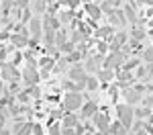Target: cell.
I'll use <instances>...</instances> for the list:
<instances>
[{"instance_id": "cell-1", "label": "cell", "mask_w": 153, "mask_h": 135, "mask_svg": "<svg viewBox=\"0 0 153 135\" xmlns=\"http://www.w3.org/2000/svg\"><path fill=\"white\" fill-rule=\"evenodd\" d=\"M117 113H118V117H120L123 127H125V129H129L131 123H133V117H135L133 107H131V104H118V107H117Z\"/></svg>"}, {"instance_id": "cell-2", "label": "cell", "mask_w": 153, "mask_h": 135, "mask_svg": "<svg viewBox=\"0 0 153 135\" xmlns=\"http://www.w3.org/2000/svg\"><path fill=\"white\" fill-rule=\"evenodd\" d=\"M82 104H84V100H82V94H80V92H68V94H65L63 107L68 110H76V109H80Z\"/></svg>"}, {"instance_id": "cell-3", "label": "cell", "mask_w": 153, "mask_h": 135, "mask_svg": "<svg viewBox=\"0 0 153 135\" xmlns=\"http://www.w3.org/2000/svg\"><path fill=\"white\" fill-rule=\"evenodd\" d=\"M123 61H125V53H123V51H112V53L106 57L104 68L106 70H117V68L123 66Z\"/></svg>"}, {"instance_id": "cell-4", "label": "cell", "mask_w": 153, "mask_h": 135, "mask_svg": "<svg viewBox=\"0 0 153 135\" xmlns=\"http://www.w3.org/2000/svg\"><path fill=\"white\" fill-rule=\"evenodd\" d=\"M25 82L31 86H35L39 82V74H37V61H29V66L25 68Z\"/></svg>"}, {"instance_id": "cell-5", "label": "cell", "mask_w": 153, "mask_h": 135, "mask_svg": "<svg viewBox=\"0 0 153 135\" xmlns=\"http://www.w3.org/2000/svg\"><path fill=\"white\" fill-rule=\"evenodd\" d=\"M0 76L4 78V80H19V72H16V68L12 66V63H2V70H0Z\"/></svg>"}, {"instance_id": "cell-6", "label": "cell", "mask_w": 153, "mask_h": 135, "mask_svg": "<svg viewBox=\"0 0 153 135\" xmlns=\"http://www.w3.org/2000/svg\"><path fill=\"white\" fill-rule=\"evenodd\" d=\"M70 78L74 82H86V70L82 68V63H76L70 68Z\"/></svg>"}, {"instance_id": "cell-7", "label": "cell", "mask_w": 153, "mask_h": 135, "mask_svg": "<svg viewBox=\"0 0 153 135\" xmlns=\"http://www.w3.org/2000/svg\"><path fill=\"white\" fill-rule=\"evenodd\" d=\"M96 110H98V104H96L94 100H88V102L82 107V119H86V117H94Z\"/></svg>"}, {"instance_id": "cell-8", "label": "cell", "mask_w": 153, "mask_h": 135, "mask_svg": "<svg viewBox=\"0 0 153 135\" xmlns=\"http://www.w3.org/2000/svg\"><path fill=\"white\" fill-rule=\"evenodd\" d=\"M125 98H127L129 104H135V102H139L143 96H141L139 90H135V88H127V90H125Z\"/></svg>"}, {"instance_id": "cell-9", "label": "cell", "mask_w": 153, "mask_h": 135, "mask_svg": "<svg viewBox=\"0 0 153 135\" xmlns=\"http://www.w3.org/2000/svg\"><path fill=\"white\" fill-rule=\"evenodd\" d=\"M137 76L141 78V80H149L153 76V63H147V66H141L139 70H137Z\"/></svg>"}, {"instance_id": "cell-10", "label": "cell", "mask_w": 153, "mask_h": 135, "mask_svg": "<svg viewBox=\"0 0 153 135\" xmlns=\"http://www.w3.org/2000/svg\"><path fill=\"white\" fill-rule=\"evenodd\" d=\"M100 61H102V57L100 55H94V57H90V60L86 61V72H98L100 68Z\"/></svg>"}, {"instance_id": "cell-11", "label": "cell", "mask_w": 153, "mask_h": 135, "mask_svg": "<svg viewBox=\"0 0 153 135\" xmlns=\"http://www.w3.org/2000/svg\"><path fill=\"white\" fill-rule=\"evenodd\" d=\"M110 19H112V25H117V27H125V23H127L123 10H114L112 14H110Z\"/></svg>"}, {"instance_id": "cell-12", "label": "cell", "mask_w": 153, "mask_h": 135, "mask_svg": "<svg viewBox=\"0 0 153 135\" xmlns=\"http://www.w3.org/2000/svg\"><path fill=\"white\" fill-rule=\"evenodd\" d=\"M94 125L100 129V131H104L106 127H108V117H106V115H98V113H96V115H94Z\"/></svg>"}, {"instance_id": "cell-13", "label": "cell", "mask_w": 153, "mask_h": 135, "mask_svg": "<svg viewBox=\"0 0 153 135\" xmlns=\"http://www.w3.org/2000/svg\"><path fill=\"white\" fill-rule=\"evenodd\" d=\"M29 29H31V33H33V37H35V39H39V37H41V21H39V19H31Z\"/></svg>"}, {"instance_id": "cell-14", "label": "cell", "mask_w": 153, "mask_h": 135, "mask_svg": "<svg viewBox=\"0 0 153 135\" xmlns=\"http://www.w3.org/2000/svg\"><path fill=\"white\" fill-rule=\"evenodd\" d=\"M123 12H125V19H127V21H131V23H135V21H137V12H135V6H133V2H131V4H127Z\"/></svg>"}, {"instance_id": "cell-15", "label": "cell", "mask_w": 153, "mask_h": 135, "mask_svg": "<svg viewBox=\"0 0 153 135\" xmlns=\"http://www.w3.org/2000/svg\"><path fill=\"white\" fill-rule=\"evenodd\" d=\"M86 12H88L92 19H98V16H100V6H96L94 2H88V4H86Z\"/></svg>"}, {"instance_id": "cell-16", "label": "cell", "mask_w": 153, "mask_h": 135, "mask_svg": "<svg viewBox=\"0 0 153 135\" xmlns=\"http://www.w3.org/2000/svg\"><path fill=\"white\" fill-rule=\"evenodd\" d=\"M70 61L68 60H61V61H57V68H55V72H59V74H65V72H70Z\"/></svg>"}, {"instance_id": "cell-17", "label": "cell", "mask_w": 153, "mask_h": 135, "mask_svg": "<svg viewBox=\"0 0 153 135\" xmlns=\"http://www.w3.org/2000/svg\"><path fill=\"white\" fill-rule=\"evenodd\" d=\"M70 41L76 45V43H80V41H86V35H84L82 31L78 29V31H74V33H71V39H70Z\"/></svg>"}, {"instance_id": "cell-18", "label": "cell", "mask_w": 153, "mask_h": 135, "mask_svg": "<svg viewBox=\"0 0 153 135\" xmlns=\"http://www.w3.org/2000/svg\"><path fill=\"white\" fill-rule=\"evenodd\" d=\"M55 43H57V47H61L63 43H68V33H65V31L55 33Z\"/></svg>"}, {"instance_id": "cell-19", "label": "cell", "mask_w": 153, "mask_h": 135, "mask_svg": "<svg viewBox=\"0 0 153 135\" xmlns=\"http://www.w3.org/2000/svg\"><path fill=\"white\" fill-rule=\"evenodd\" d=\"M43 39H45L47 45H53V43H55V31L47 27V31H45V37H43Z\"/></svg>"}, {"instance_id": "cell-20", "label": "cell", "mask_w": 153, "mask_h": 135, "mask_svg": "<svg viewBox=\"0 0 153 135\" xmlns=\"http://www.w3.org/2000/svg\"><path fill=\"white\" fill-rule=\"evenodd\" d=\"M112 76H114V70H102V72H98V80H102V82H108Z\"/></svg>"}, {"instance_id": "cell-21", "label": "cell", "mask_w": 153, "mask_h": 135, "mask_svg": "<svg viewBox=\"0 0 153 135\" xmlns=\"http://www.w3.org/2000/svg\"><path fill=\"white\" fill-rule=\"evenodd\" d=\"M76 125H78V117L76 115H68L63 119V127H76Z\"/></svg>"}, {"instance_id": "cell-22", "label": "cell", "mask_w": 153, "mask_h": 135, "mask_svg": "<svg viewBox=\"0 0 153 135\" xmlns=\"http://www.w3.org/2000/svg\"><path fill=\"white\" fill-rule=\"evenodd\" d=\"M71 19H74V12H71V10L61 12V14H59V23H63V25H68V23L71 21Z\"/></svg>"}, {"instance_id": "cell-23", "label": "cell", "mask_w": 153, "mask_h": 135, "mask_svg": "<svg viewBox=\"0 0 153 135\" xmlns=\"http://www.w3.org/2000/svg\"><path fill=\"white\" fill-rule=\"evenodd\" d=\"M143 37H145V31H143L141 27H137V29H133V33H131V39H137V41H141Z\"/></svg>"}, {"instance_id": "cell-24", "label": "cell", "mask_w": 153, "mask_h": 135, "mask_svg": "<svg viewBox=\"0 0 153 135\" xmlns=\"http://www.w3.org/2000/svg\"><path fill=\"white\" fill-rule=\"evenodd\" d=\"M45 70H53V66H55V61H53V57H43V60L39 61Z\"/></svg>"}, {"instance_id": "cell-25", "label": "cell", "mask_w": 153, "mask_h": 135, "mask_svg": "<svg viewBox=\"0 0 153 135\" xmlns=\"http://www.w3.org/2000/svg\"><path fill=\"white\" fill-rule=\"evenodd\" d=\"M31 131H33V125H31V123H27V125H23V127H21L14 135H31Z\"/></svg>"}, {"instance_id": "cell-26", "label": "cell", "mask_w": 153, "mask_h": 135, "mask_svg": "<svg viewBox=\"0 0 153 135\" xmlns=\"http://www.w3.org/2000/svg\"><path fill=\"white\" fill-rule=\"evenodd\" d=\"M127 39H129V37H127V33H125V31L117 33V37H114V41H117L118 45H125V43H127Z\"/></svg>"}, {"instance_id": "cell-27", "label": "cell", "mask_w": 153, "mask_h": 135, "mask_svg": "<svg viewBox=\"0 0 153 135\" xmlns=\"http://www.w3.org/2000/svg\"><path fill=\"white\" fill-rule=\"evenodd\" d=\"M110 33H112L110 27H100V29L96 31V35H98V37H110Z\"/></svg>"}, {"instance_id": "cell-28", "label": "cell", "mask_w": 153, "mask_h": 135, "mask_svg": "<svg viewBox=\"0 0 153 135\" xmlns=\"http://www.w3.org/2000/svg\"><path fill=\"white\" fill-rule=\"evenodd\" d=\"M12 6H14V8H19V10H25V8L29 6V0H14V2H12Z\"/></svg>"}, {"instance_id": "cell-29", "label": "cell", "mask_w": 153, "mask_h": 135, "mask_svg": "<svg viewBox=\"0 0 153 135\" xmlns=\"http://www.w3.org/2000/svg\"><path fill=\"white\" fill-rule=\"evenodd\" d=\"M143 60L147 61V63H153V47H149V49L143 51Z\"/></svg>"}, {"instance_id": "cell-30", "label": "cell", "mask_w": 153, "mask_h": 135, "mask_svg": "<svg viewBox=\"0 0 153 135\" xmlns=\"http://www.w3.org/2000/svg\"><path fill=\"white\" fill-rule=\"evenodd\" d=\"M33 10H35L37 14H41V12L45 10V2H43V0H37L35 4H33Z\"/></svg>"}, {"instance_id": "cell-31", "label": "cell", "mask_w": 153, "mask_h": 135, "mask_svg": "<svg viewBox=\"0 0 153 135\" xmlns=\"http://www.w3.org/2000/svg\"><path fill=\"white\" fill-rule=\"evenodd\" d=\"M137 66H139V60H131V61H127V63L123 66V70H125V72H131V70L137 68Z\"/></svg>"}, {"instance_id": "cell-32", "label": "cell", "mask_w": 153, "mask_h": 135, "mask_svg": "<svg viewBox=\"0 0 153 135\" xmlns=\"http://www.w3.org/2000/svg\"><path fill=\"white\" fill-rule=\"evenodd\" d=\"M61 51H63V53H65V55H70L71 51H74V43H71V41H68V43H63V45H61Z\"/></svg>"}, {"instance_id": "cell-33", "label": "cell", "mask_w": 153, "mask_h": 135, "mask_svg": "<svg viewBox=\"0 0 153 135\" xmlns=\"http://www.w3.org/2000/svg\"><path fill=\"white\" fill-rule=\"evenodd\" d=\"M27 94H29V96H33V98H39V96H41V92H39V88H37V86H29Z\"/></svg>"}, {"instance_id": "cell-34", "label": "cell", "mask_w": 153, "mask_h": 135, "mask_svg": "<svg viewBox=\"0 0 153 135\" xmlns=\"http://www.w3.org/2000/svg\"><path fill=\"white\" fill-rule=\"evenodd\" d=\"M86 86H88L90 90H96V88H98V80H96V78H86Z\"/></svg>"}, {"instance_id": "cell-35", "label": "cell", "mask_w": 153, "mask_h": 135, "mask_svg": "<svg viewBox=\"0 0 153 135\" xmlns=\"http://www.w3.org/2000/svg\"><path fill=\"white\" fill-rule=\"evenodd\" d=\"M21 21H23V23H31V10H29V8H25V10L21 12Z\"/></svg>"}, {"instance_id": "cell-36", "label": "cell", "mask_w": 153, "mask_h": 135, "mask_svg": "<svg viewBox=\"0 0 153 135\" xmlns=\"http://www.w3.org/2000/svg\"><path fill=\"white\" fill-rule=\"evenodd\" d=\"M135 115H137L139 119H147L151 113H149V109H139V110H135Z\"/></svg>"}, {"instance_id": "cell-37", "label": "cell", "mask_w": 153, "mask_h": 135, "mask_svg": "<svg viewBox=\"0 0 153 135\" xmlns=\"http://www.w3.org/2000/svg\"><path fill=\"white\" fill-rule=\"evenodd\" d=\"M143 100V107H145V109H151L153 107V96H145V98H141Z\"/></svg>"}, {"instance_id": "cell-38", "label": "cell", "mask_w": 153, "mask_h": 135, "mask_svg": "<svg viewBox=\"0 0 153 135\" xmlns=\"http://www.w3.org/2000/svg\"><path fill=\"white\" fill-rule=\"evenodd\" d=\"M49 135H61L59 125H49Z\"/></svg>"}, {"instance_id": "cell-39", "label": "cell", "mask_w": 153, "mask_h": 135, "mask_svg": "<svg viewBox=\"0 0 153 135\" xmlns=\"http://www.w3.org/2000/svg\"><path fill=\"white\" fill-rule=\"evenodd\" d=\"M100 12H108V14H112V6H110V4H108V2H102V6H100Z\"/></svg>"}, {"instance_id": "cell-40", "label": "cell", "mask_w": 153, "mask_h": 135, "mask_svg": "<svg viewBox=\"0 0 153 135\" xmlns=\"http://www.w3.org/2000/svg\"><path fill=\"white\" fill-rule=\"evenodd\" d=\"M12 2H14V0H2V10L6 12V10L12 6Z\"/></svg>"}, {"instance_id": "cell-41", "label": "cell", "mask_w": 153, "mask_h": 135, "mask_svg": "<svg viewBox=\"0 0 153 135\" xmlns=\"http://www.w3.org/2000/svg\"><path fill=\"white\" fill-rule=\"evenodd\" d=\"M63 4H65V6H70V8H76V6L80 4V0H65Z\"/></svg>"}, {"instance_id": "cell-42", "label": "cell", "mask_w": 153, "mask_h": 135, "mask_svg": "<svg viewBox=\"0 0 153 135\" xmlns=\"http://www.w3.org/2000/svg\"><path fill=\"white\" fill-rule=\"evenodd\" d=\"M61 135H78V133L74 131V127H63V131H61Z\"/></svg>"}, {"instance_id": "cell-43", "label": "cell", "mask_w": 153, "mask_h": 135, "mask_svg": "<svg viewBox=\"0 0 153 135\" xmlns=\"http://www.w3.org/2000/svg\"><path fill=\"white\" fill-rule=\"evenodd\" d=\"M41 131H43V129H41V125H33V135H43Z\"/></svg>"}, {"instance_id": "cell-44", "label": "cell", "mask_w": 153, "mask_h": 135, "mask_svg": "<svg viewBox=\"0 0 153 135\" xmlns=\"http://www.w3.org/2000/svg\"><path fill=\"white\" fill-rule=\"evenodd\" d=\"M106 2H108V4L114 8V6H120V2H123V0H106Z\"/></svg>"}, {"instance_id": "cell-45", "label": "cell", "mask_w": 153, "mask_h": 135, "mask_svg": "<svg viewBox=\"0 0 153 135\" xmlns=\"http://www.w3.org/2000/svg\"><path fill=\"white\" fill-rule=\"evenodd\" d=\"M4 57H6V49H2V47H0V63L4 61Z\"/></svg>"}, {"instance_id": "cell-46", "label": "cell", "mask_w": 153, "mask_h": 135, "mask_svg": "<svg viewBox=\"0 0 153 135\" xmlns=\"http://www.w3.org/2000/svg\"><path fill=\"white\" fill-rule=\"evenodd\" d=\"M96 47H98V51H106V43H102V41H100Z\"/></svg>"}, {"instance_id": "cell-47", "label": "cell", "mask_w": 153, "mask_h": 135, "mask_svg": "<svg viewBox=\"0 0 153 135\" xmlns=\"http://www.w3.org/2000/svg\"><path fill=\"white\" fill-rule=\"evenodd\" d=\"M51 117H55V119H59V117H61V113H59V110H51Z\"/></svg>"}, {"instance_id": "cell-48", "label": "cell", "mask_w": 153, "mask_h": 135, "mask_svg": "<svg viewBox=\"0 0 153 135\" xmlns=\"http://www.w3.org/2000/svg\"><path fill=\"white\" fill-rule=\"evenodd\" d=\"M135 135H149V133H147L145 129H139V131H135Z\"/></svg>"}, {"instance_id": "cell-49", "label": "cell", "mask_w": 153, "mask_h": 135, "mask_svg": "<svg viewBox=\"0 0 153 135\" xmlns=\"http://www.w3.org/2000/svg\"><path fill=\"white\" fill-rule=\"evenodd\" d=\"M19 98H21L23 102H27V100H29V94H21V96H19Z\"/></svg>"}, {"instance_id": "cell-50", "label": "cell", "mask_w": 153, "mask_h": 135, "mask_svg": "<svg viewBox=\"0 0 153 135\" xmlns=\"http://www.w3.org/2000/svg\"><path fill=\"white\" fill-rule=\"evenodd\" d=\"M0 135H8V131H6L4 127H0Z\"/></svg>"}, {"instance_id": "cell-51", "label": "cell", "mask_w": 153, "mask_h": 135, "mask_svg": "<svg viewBox=\"0 0 153 135\" xmlns=\"http://www.w3.org/2000/svg\"><path fill=\"white\" fill-rule=\"evenodd\" d=\"M120 135H135V133H133V131H123Z\"/></svg>"}, {"instance_id": "cell-52", "label": "cell", "mask_w": 153, "mask_h": 135, "mask_svg": "<svg viewBox=\"0 0 153 135\" xmlns=\"http://www.w3.org/2000/svg\"><path fill=\"white\" fill-rule=\"evenodd\" d=\"M0 92H4V84L2 82H0Z\"/></svg>"}, {"instance_id": "cell-53", "label": "cell", "mask_w": 153, "mask_h": 135, "mask_svg": "<svg viewBox=\"0 0 153 135\" xmlns=\"http://www.w3.org/2000/svg\"><path fill=\"white\" fill-rule=\"evenodd\" d=\"M43 2H53V0H43Z\"/></svg>"}, {"instance_id": "cell-54", "label": "cell", "mask_w": 153, "mask_h": 135, "mask_svg": "<svg viewBox=\"0 0 153 135\" xmlns=\"http://www.w3.org/2000/svg\"><path fill=\"white\" fill-rule=\"evenodd\" d=\"M151 27H153V19H151Z\"/></svg>"}]
</instances>
